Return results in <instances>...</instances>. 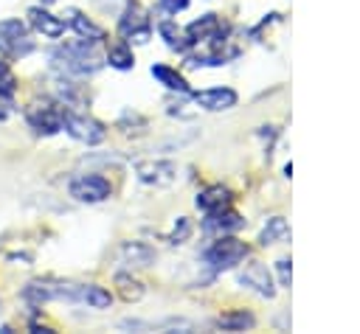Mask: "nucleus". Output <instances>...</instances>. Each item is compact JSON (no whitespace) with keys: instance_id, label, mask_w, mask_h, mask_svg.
Returning <instances> with one entry per match:
<instances>
[{"instance_id":"obj_1","label":"nucleus","mask_w":360,"mask_h":334,"mask_svg":"<svg viewBox=\"0 0 360 334\" xmlns=\"http://www.w3.org/2000/svg\"><path fill=\"white\" fill-rule=\"evenodd\" d=\"M96 45L98 42H90V39L59 45L51 53L53 67H59L65 76H90V73H96L101 67V56L96 53Z\"/></svg>"},{"instance_id":"obj_2","label":"nucleus","mask_w":360,"mask_h":334,"mask_svg":"<svg viewBox=\"0 0 360 334\" xmlns=\"http://www.w3.org/2000/svg\"><path fill=\"white\" fill-rule=\"evenodd\" d=\"M65 112L68 107L59 101H34L25 109V121L37 135H56L65 129Z\"/></svg>"},{"instance_id":"obj_3","label":"nucleus","mask_w":360,"mask_h":334,"mask_svg":"<svg viewBox=\"0 0 360 334\" xmlns=\"http://www.w3.org/2000/svg\"><path fill=\"white\" fill-rule=\"evenodd\" d=\"M68 194H70L76 202L96 205V202H104V199L112 194V185H110V180L101 177V174H76V177L68 182Z\"/></svg>"},{"instance_id":"obj_4","label":"nucleus","mask_w":360,"mask_h":334,"mask_svg":"<svg viewBox=\"0 0 360 334\" xmlns=\"http://www.w3.org/2000/svg\"><path fill=\"white\" fill-rule=\"evenodd\" d=\"M245 255H248V244H245V241H236V239H231V236H225V233H222L211 247H205V253H202V258H205L214 269H228V267L239 264Z\"/></svg>"},{"instance_id":"obj_5","label":"nucleus","mask_w":360,"mask_h":334,"mask_svg":"<svg viewBox=\"0 0 360 334\" xmlns=\"http://www.w3.org/2000/svg\"><path fill=\"white\" fill-rule=\"evenodd\" d=\"M0 51L6 56H25L34 51V42L28 39V28L22 20L17 17L0 20Z\"/></svg>"},{"instance_id":"obj_6","label":"nucleus","mask_w":360,"mask_h":334,"mask_svg":"<svg viewBox=\"0 0 360 334\" xmlns=\"http://www.w3.org/2000/svg\"><path fill=\"white\" fill-rule=\"evenodd\" d=\"M65 129H68L70 138H76V140H82L87 146H98L107 138V129H104L101 121H96L90 115H79L73 109L65 112Z\"/></svg>"},{"instance_id":"obj_7","label":"nucleus","mask_w":360,"mask_h":334,"mask_svg":"<svg viewBox=\"0 0 360 334\" xmlns=\"http://www.w3.org/2000/svg\"><path fill=\"white\" fill-rule=\"evenodd\" d=\"M118 17H121V20H118V31H121L127 39H132V42H146V39L152 36L149 17H146L143 6H138L135 0H129Z\"/></svg>"},{"instance_id":"obj_8","label":"nucleus","mask_w":360,"mask_h":334,"mask_svg":"<svg viewBox=\"0 0 360 334\" xmlns=\"http://www.w3.org/2000/svg\"><path fill=\"white\" fill-rule=\"evenodd\" d=\"M135 174L143 185H155V188H166L177 180V163L172 160H138L135 163Z\"/></svg>"},{"instance_id":"obj_9","label":"nucleus","mask_w":360,"mask_h":334,"mask_svg":"<svg viewBox=\"0 0 360 334\" xmlns=\"http://www.w3.org/2000/svg\"><path fill=\"white\" fill-rule=\"evenodd\" d=\"M186 36L188 42H214L217 48L225 42V25L219 22L217 14H202L200 20H194L188 28H186Z\"/></svg>"},{"instance_id":"obj_10","label":"nucleus","mask_w":360,"mask_h":334,"mask_svg":"<svg viewBox=\"0 0 360 334\" xmlns=\"http://www.w3.org/2000/svg\"><path fill=\"white\" fill-rule=\"evenodd\" d=\"M239 283L242 286H248V289H253L256 295H262V298H273L276 295V286H273V275L267 272V267L264 264H259V261H248L242 269H239Z\"/></svg>"},{"instance_id":"obj_11","label":"nucleus","mask_w":360,"mask_h":334,"mask_svg":"<svg viewBox=\"0 0 360 334\" xmlns=\"http://www.w3.org/2000/svg\"><path fill=\"white\" fill-rule=\"evenodd\" d=\"M25 17H28L31 28L39 31L42 36H48V39H59L65 34V20L56 17V14H51L45 6H31Z\"/></svg>"},{"instance_id":"obj_12","label":"nucleus","mask_w":360,"mask_h":334,"mask_svg":"<svg viewBox=\"0 0 360 334\" xmlns=\"http://www.w3.org/2000/svg\"><path fill=\"white\" fill-rule=\"evenodd\" d=\"M236 93L231 87H211V90H200L194 93V104L208 109V112H222V109H231L236 107Z\"/></svg>"},{"instance_id":"obj_13","label":"nucleus","mask_w":360,"mask_h":334,"mask_svg":"<svg viewBox=\"0 0 360 334\" xmlns=\"http://www.w3.org/2000/svg\"><path fill=\"white\" fill-rule=\"evenodd\" d=\"M231 205V191L225 185H208L205 191L197 194V208L202 213H217V211H225Z\"/></svg>"},{"instance_id":"obj_14","label":"nucleus","mask_w":360,"mask_h":334,"mask_svg":"<svg viewBox=\"0 0 360 334\" xmlns=\"http://www.w3.org/2000/svg\"><path fill=\"white\" fill-rule=\"evenodd\" d=\"M245 225V219L233 211H217V213H205V222H202V230L205 233H231V230H239Z\"/></svg>"},{"instance_id":"obj_15","label":"nucleus","mask_w":360,"mask_h":334,"mask_svg":"<svg viewBox=\"0 0 360 334\" xmlns=\"http://www.w3.org/2000/svg\"><path fill=\"white\" fill-rule=\"evenodd\" d=\"M118 253H121V261L127 267H149L158 258L155 250L149 244H143V241H124Z\"/></svg>"},{"instance_id":"obj_16","label":"nucleus","mask_w":360,"mask_h":334,"mask_svg":"<svg viewBox=\"0 0 360 334\" xmlns=\"http://www.w3.org/2000/svg\"><path fill=\"white\" fill-rule=\"evenodd\" d=\"M68 25H70L82 39H90V42H101V39H104V28L96 25L90 17H84V14L76 11V8H68Z\"/></svg>"},{"instance_id":"obj_17","label":"nucleus","mask_w":360,"mask_h":334,"mask_svg":"<svg viewBox=\"0 0 360 334\" xmlns=\"http://www.w3.org/2000/svg\"><path fill=\"white\" fill-rule=\"evenodd\" d=\"M76 303H87L90 309H107L112 295L98 283H76Z\"/></svg>"},{"instance_id":"obj_18","label":"nucleus","mask_w":360,"mask_h":334,"mask_svg":"<svg viewBox=\"0 0 360 334\" xmlns=\"http://www.w3.org/2000/svg\"><path fill=\"white\" fill-rule=\"evenodd\" d=\"M290 239V227H287V222L281 219V216H270L267 219V225L262 227V233H259V244H278V241H287Z\"/></svg>"},{"instance_id":"obj_19","label":"nucleus","mask_w":360,"mask_h":334,"mask_svg":"<svg viewBox=\"0 0 360 334\" xmlns=\"http://www.w3.org/2000/svg\"><path fill=\"white\" fill-rule=\"evenodd\" d=\"M166 90H177V93H188V81L174 70V67H166V65H152L149 70Z\"/></svg>"},{"instance_id":"obj_20","label":"nucleus","mask_w":360,"mask_h":334,"mask_svg":"<svg viewBox=\"0 0 360 334\" xmlns=\"http://www.w3.org/2000/svg\"><path fill=\"white\" fill-rule=\"evenodd\" d=\"M253 326H256V317L250 312H228V314L217 317V328H222V331H245Z\"/></svg>"},{"instance_id":"obj_21","label":"nucleus","mask_w":360,"mask_h":334,"mask_svg":"<svg viewBox=\"0 0 360 334\" xmlns=\"http://www.w3.org/2000/svg\"><path fill=\"white\" fill-rule=\"evenodd\" d=\"M115 289H118V295H121L127 303H135V300L143 298V283H141L138 278H132L129 272H118V275H115Z\"/></svg>"},{"instance_id":"obj_22","label":"nucleus","mask_w":360,"mask_h":334,"mask_svg":"<svg viewBox=\"0 0 360 334\" xmlns=\"http://www.w3.org/2000/svg\"><path fill=\"white\" fill-rule=\"evenodd\" d=\"M158 31H160V36L166 39V45H169L172 51H180V53H183V51L191 45V42H188V36H186V31H183V28H177L172 20H163V22L158 25Z\"/></svg>"},{"instance_id":"obj_23","label":"nucleus","mask_w":360,"mask_h":334,"mask_svg":"<svg viewBox=\"0 0 360 334\" xmlns=\"http://www.w3.org/2000/svg\"><path fill=\"white\" fill-rule=\"evenodd\" d=\"M107 62H110V67H115V70H132V65H135V56H132V51H129V45H112L110 51H107Z\"/></svg>"},{"instance_id":"obj_24","label":"nucleus","mask_w":360,"mask_h":334,"mask_svg":"<svg viewBox=\"0 0 360 334\" xmlns=\"http://www.w3.org/2000/svg\"><path fill=\"white\" fill-rule=\"evenodd\" d=\"M188 233H191V225H188L186 216H180V219L174 222V230L169 233V241H172V244H183V241L188 239Z\"/></svg>"},{"instance_id":"obj_25","label":"nucleus","mask_w":360,"mask_h":334,"mask_svg":"<svg viewBox=\"0 0 360 334\" xmlns=\"http://www.w3.org/2000/svg\"><path fill=\"white\" fill-rule=\"evenodd\" d=\"M0 90L3 93H14L17 90V79H14L11 67H8V62H3V59H0Z\"/></svg>"},{"instance_id":"obj_26","label":"nucleus","mask_w":360,"mask_h":334,"mask_svg":"<svg viewBox=\"0 0 360 334\" xmlns=\"http://www.w3.org/2000/svg\"><path fill=\"white\" fill-rule=\"evenodd\" d=\"M276 269H278V283L284 289H290V281H292V267H290V258H278L276 261Z\"/></svg>"},{"instance_id":"obj_27","label":"nucleus","mask_w":360,"mask_h":334,"mask_svg":"<svg viewBox=\"0 0 360 334\" xmlns=\"http://www.w3.org/2000/svg\"><path fill=\"white\" fill-rule=\"evenodd\" d=\"M14 109H17V104H14V93H3V90H0V121H6Z\"/></svg>"},{"instance_id":"obj_28","label":"nucleus","mask_w":360,"mask_h":334,"mask_svg":"<svg viewBox=\"0 0 360 334\" xmlns=\"http://www.w3.org/2000/svg\"><path fill=\"white\" fill-rule=\"evenodd\" d=\"M104 14H121L124 11V6L129 3V0H93Z\"/></svg>"},{"instance_id":"obj_29","label":"nucleus","mask_w":360,"mask_h":334,"mask_svg":"<svg viewBox=\"0 0 360 334\" xmlns=\"http://www.w3.org/2000/svg\"><path fill=\"white\" fill-rule=\"evenodd\" d=\"M186 6H188V0H163V8H166V11H172V14L183 11Z\"/></svg>"},{"instance_id":"obj_30","label":"nucleus","mask_w":360,"mask_h":334,"mask_svg":"<svg viewBox=\"0 0 360 334\" xmlns=\"http://www.w3.org/2000/svg\"><path fill=\"white\" fill-rule=\"evenodd\" d=\"M51 3H56V0H42V6H51Z\"/></svg>"}]
</instances>
